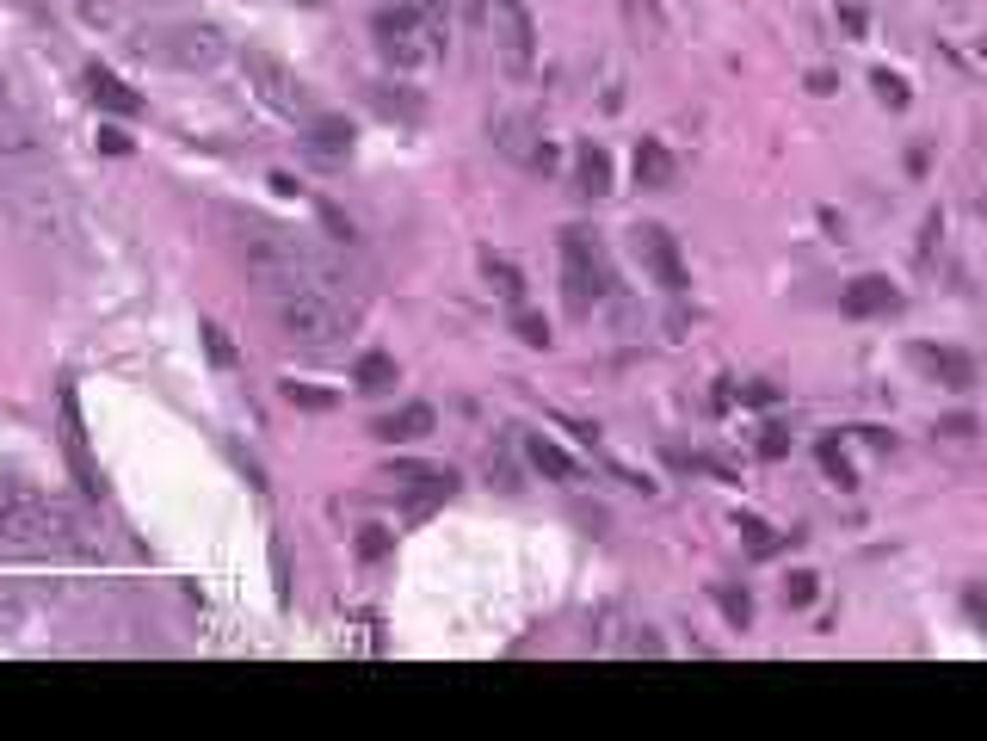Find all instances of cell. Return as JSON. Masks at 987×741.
Listing matches in <instances>:
<instances>
[{"label":"cell","instance_id":"cell-1","mask_svg":"<svg viewBox=\"0 0 987 741\" xmlns=\"http://www.w3.org/2000/svg\"><path fill=\"white\" fill-rule=\"evenodd\" d=\"M235 247H241L247 278L260 291H272V297H284V291H334L340 297V266L321 260L315 247H303L290 229H278L266 217H247L235 229Z\"/></svg>","mask_w":987,"mask_h":741},{"label":"cell","instance_id":"cell-2","mask_svg":"<svg viewBox=\"0 0 987 741\" xmlns=\"http://www.w3.org/2000/svg\"><path fill=\"white\" fill-rule=\"evenodd\" d=\"M7 210H13V223L31 235V241H44V247H81V204L68 198L50 173H31V180H13L7 186Z\"/></svg>","mask_w":987,"mask_h":741},{"label":"cell","instance_id":"cell-3","mask_svg":"<svg viewBox=\"0 0 987 741\" xmlns=\"http://www.w3.org/2000/svg\"><path fill=\"white\" fill-rule=\"evenodd\" d=\"M377 50L395 75H426L445 62V25L432 7H389L377 13Z\"/></svg>","mask_w":987,"mask_h":741},{"label":"cell","instance_id":"cell-4","mask_svg":"<svg viewBox=\"0 0 987 741\" xmlns=\"http://www.w3.org/2000/svg\"><path fill=\"white\" fill-rule=\"evenodd\" d=\"M272 303H278L284 340H297V346H334L352 334V303H340L334 291H284Z\"/></svg>","mask_w":987,"mask_h":741},{"label":"cell","instance_id":"cell-5","mask_svg":"<svg viewBox=\"0 0 987 741\" xmlns=\"http://www.w3.org/2000/svg\"><path fill=\"white\" fill-rule=\"evenodd\" d=\"M611 291V272H605V254H599V241L587 229H568L562 235V297L568 309H593L599 297Z\"/></svg>","mask_w":987,"mask_h":741},{"label":"cell","instance_id":"cell-6","mask_svg":"<svg viewBox=\"0 0 987 741\" xmlns=\"http://www.w3.org/2000/svg\"><path fill=\"white\" fill-rule=\"evenodd\" d=\"M482 19H488V38H494V50L506 62V75H531L537 31H531L525 0H482Z\"/></svg>","mask_w":987,"mask_h":741},{"label":"cell","instance_id":"cell-7","mask_svg":"<svg viewBox=\"0 0 987 741\" xmlns=\"http://www.w3.org/2000/svg\"><path fill=\"white\" fill-rule=\"evenodd\" d=\"M247 87L253 93H260L266 105H272V112L278 118H309L315 112V105H309V87L297 81V75H290V68L278 62V56H266V50H247Z\"/></svg>","mask_w":987,"mask_h":741},{"label":"cell","instance_id":"cell-8","mask_svg":"<svg viewBox=\"0 0 987 741\" xmlns=\"http://www.w3.org/2000/svg\"><path fill=\"white\" fill-rule=\"evenodd\" d=\"M173 68H186V75H204V68H216L229 56V44H223V31L216 25H204V19H186V25H167L161 31V44H155Z\"/></svg>","mask_w":987,"mask_h":741},{"label":"cell","instance_id":"cell-9","mask_svg":"<svg viewBox=\"0 0 987 741\" xmlns=\"http://www.w3.org/2000/svg\"><path fill=\"white\" fill-rule=\"evenodd\" d=\"M389 482L401 488V507H408L414 519H426L438 501H451V494H457V476H451V470L414 464V457H395V464H389Z\"/></svg>","mask_w":987,"mask_h":741},{"label":"cell","instance_id":"cell-10","mask_svg":"<svg viewBox=\"0 0 987 741\" xmlns=\"http://www.w3.org/2000/svg\"><path fill=\"white\" fill-rule=\"evenodd\" d=\"M901 285H889L883 272H858L846 291H839V315L846 322H889V315H901Z\"/></svg>","mask_w":987,"mask_h":741},{"label":"cell","instance_id":"cell-11","mask_svg":"<svg viewBox=\"0 0 987 741\" xmlns=\"http://www.w3.org/2000/svg\"><path fill=\"white\" fill-rule=\"evenodd\" d=\"M636 260H642V272L654 278L661 291H685V254H679V241L661 229V223H642L636 229Z\"/></svg>","mask_w":987,"mask_h":741},{"label":"cell","instance_id":"cell-12","mask_svg":"<svg viewBox=\"0 0 987 741\" xmlns=\"http://www.w3.org/2000/svg\"><path fill=\"white\" fill-rule=\"evenodd\" d=\"M913 365H926V377H938L944 390H969L975 383V359L957 346H913Z\"/></svg>","mask_w":987,"mask_h":741},{"label":"cell","instance_id":"cell-13","mask_svg":"<svg viewBox=\"0 0 987 741\" xmlns=\"http://www.w3.org/2000/svg\"><path fill=\"white\" fill-rule=\"evenodd\" d=\"M62 445H68V457H75L81 488L99 494V470H93V457H87V427H81V402H75V390H62Z\"/></svg>","mask_w":987,"mask_h":741},{"label":"cell","instance_id":"cell-14","mask_svg":"<svg viewBox=\"0 0 987 741\" xmlns=\"http://www.w3.org/2000/svg\"><path fill=\"white\" fill-rule=\"evenodd\" d=\"M87 93H93L99 112H112V118H136L142 112V93L130 81H118L112 68H87Z\"/></svg>","mask_w":987,"mask_h":741},{"label":"cell","instance_id":"cell-15","mask_svg":"<svg viewBox=\"0 0 987 741\" xmlns=\"http://www.w3.org/2000/svg\"><path fill=\"white\" fill-rule=\"evenodd\" d=\"M303 136H309V149H315V155H327V161L352 155V124H346V118H334V112H309Z\"/></svg>","mask_w":987,"mask_h":741},{"label":"cell","instance_id":"cell-16","mask_svg":"<svg viewBox=\"0 0 987 741\" xmlns=\"http://www.w3.org/2000/svg\"><path fill=\"white\" fill-rule=\"evenodd\" d=\"M426 433H432V408H426V402H408V408H395V414L377 420V439H389V445H401V439H426Z\"/></svg>","mask_w":987,"mask_h":741},{"label":"cell","instance_id":"cell-17","mask_svg":"<svg viewBox=\"0 0 987 741\" xmlns=\"http://www.w3.org/2000/svg\"><path fill=\"white\" fill-rule=\"evenodd\" d=\"M525 457H531V470H543L550 482H574V476H580V470H574V457H568L556 439H543V433L525 439Z\"/></svg>","mask_w":987,"mask_h":741},{"label":"cell","instance_id":"cell-18","mask_svg":"<svg viewBox=\"0 0 987 741\" xmlns=\"http://www.w3.org/2000/svg\"><path fill=\"white\" fill-rule=\"evenodd\" d=\"M673 173H679V161L667 155V143L642 136V143H636V180L642 186H673Z\"/></svg>","mask_w":987,"mask_h":741},{"label":"cell","instance_id":"cell-19","mask_svg":"<svg viewBox=\"0 0 987 741\" xmlns=\"http://www.w3.org/2000/svg\"><path fill=\"white\" fill-rule=\"evenodd\" d=\"M574 173H580V192H593V198H599V192H611V155H605V149H593V143H587V149L574 155Z\"/></svg>","mask_w":987,"mask_h":741},{"label":"cell","instance_id":"cell-20","mask_svg":"<svg viewBox=\"0 0 987 741\" xmlns=\"http://www.w3.org/2000/svg\"><path fill=\"white\" fill-rule=\"evenodd\" d=\"M735 525H741V538H747V550H753V556H778V544H784V538H778V532H772V525H765L759 513H735Z\"/></svg>","mask_w":987,"mask_h":741},{"label":"cell","instance_id":"cell-21","mask_svg":"<svg viewBox=\"0 0 987 741\" xmlns=\"http://www.w3.org/2000/svg\"><path fill=\"white\" fill-rule=\"evenodd\" d=\"M389 383H395V359H389V352H364V359H358V390H389Z\"/></svg>","mask_w":987,"mask_h":741},{"label":"cell","instance_id":"cell-22","mask_svg":"<svg viewBox=\"0 0 987 741\" xmlns=\"http://www.w3.org/2000/svg\"><path fill=\"white\" fill-rule=\"evenodd\" d=\"M284 396L297 402V408H309V414H327V408H340V396H334V390H321V383H297V377L284 383Z\"/></svg>","mask_w":987,"mask_h":741},{"label":"cell","instance_id":"cell-23","mask_svg":"<svg viewBox=\"0 0 987 741\" xmlns=\"http://www.w3.org/2000/svg\"><path fill=\"white\" fill-rule=\"evenodd\" d=\"M488 285H494L506 303H519V297H525V278H519V266H513V260H494V254H488Z\"/></svg>","mask_w":987,"mask_h":741},{"label":"cell","instance_id":"cell-24","mask_svg":"<svg viewBox=\"0 0 987 741\" xmlns=\"http://www.w3.org/2000/svg\"><path fill=\"white\" fill-rule=\"evenodd\" d=\"M716 606L728 612V624H735V630H747V624H753V599H747L741 587H716Z\"/></svg>","mask_w":987,"mask_h":741},{"label":"cell","instance_id":"cell-25","mask_svg":"<svg viewBox=\"0 0 987 741\" xmlns=\"http://www.w3.org/2000/svg\"><path fill=\"white\" fill-rule=\"evenodd\" d=\"M19 624H25V587L0 581V630H19Z\"/></svg>","mask_w":987,"mask_h":741},{"label":"cell","instance_id":"cell-26","mask_svg":"<svg viewBox=\"0 0 987 741\" xmlns=\"http://www.w3.org/2000/svg\"><path fill=\"white\" fill-rule=\"evenodd\" d=\"M821 470H827V482L833 488H852L858 476H852V464H846V451H839L833 439H821Z\"/></svg>","mask_w":987,"mask_h":741},{"label":"cell","instance_id":"cell-27","mask_svg":"<svg viewBox=\"0 0 987 741\" xmlns=\"http://www.w3.org/2000/svg\"><path fill=\"white\" fill-rule=\"evenodd\" d=\"M204 346H210V365L216 371H235V346H229V334L216 328V322H204Z\"/></svg>","mask_w":987,"mask_h":741},{"label":"cell","instance_id":"cell-28","mask_svg":"<svg viewBox=\"0 0 987 741\" xmlns=\"http://www.w3.org/2000/svg\"><path fill=\"white\" fill-rule=\"evenodd\" d=\"M513 334H519L525 346H550V322H543V315H531V309L513 315Z\"/></svg>","mask_w":987,"mask_h":741},{"label":"cell","instance_id":"cell-29","mask_svg":"<svg viewBox=\"0 0 987 741\" xmlns=\"http://www.w3.org/2000/svg\"><path fill=\"white\" fill-rule=\"evenodd\" d=\"M358 556L364 562H383L389 556V532H383V525H364V532H358Z\"/></svg>","mask_w":987,"mask_h":741},{"label":"cell","instance_id":"cell-30","mask_svg":"<svg viewBox=\"0 0 987 741\" xmlns=\"http://www.w3.org/2000/svg\"><path fill=\"white\" fill-rule=\"evenodd\" d=\"M371 99L383 105V112H401V118H420V99H414V93H389V87H377Z\"/></svg>","mask_w":987,"mask_h":741},{"label":"cell","instance_id":"cell-31","mask_svg":"<svg viewBox=\"0 0 987 741\" xmlns=\"http://www.w3.org/2000/svg\"><path fill=\"white\" fill-rule=\"evenodd\" d=\"M784 599H790V606H815V575H809V569H796V575L784 581Z\"/></svg>","mask_w":987,"mask_h":741},{"label":"cell","instance_id":"cell-32","mask_svg":"<svg viewBox=\"0 0 987 741\" xmlns=\"http://www.w3.org/2000/svg\"><path fill=\"white\" fill-rule=\"evenodd\" d=\"M876 93H883L889 105H907V99H913V93H907V81H901V75H889V68H876Z\"/></svg>","mask_w":987,"mask_h":741},{"label":"cell","instance_id":"cell-33","mask_svg":"<svg viewBox=\"0 0 987 741\" xmlns=\"http://www.w3.org/2000/svg\"><path fill=\"white\" fill-rule=\"evenodd\" d=\"M784 451H790V433H784L778 420H772V427L759 433V457H784Z\"/></svg>","mask_w":987,"mask_h":741},{"label":"cell","instance_id":"cell-34","mask_svg":"<svg viewBox=\"0 0 987 741\" xmlns=\"http://www.w3.org/2000/svg\"><path fill=\"white\" fill-rule=\"evenodd\" d=\"M99 155H130V136H124L118 124H105V130H99Z\"/></svg>","mask_w":987,"mask_h":741},{"label":"cell","instance_id":"cell-35","mask_svg":"<svg viewBox=\"0 0 987 741\" xmlns=\"http://www.w3.org/2000/svg\"><path fill=\"white\" fill-rule=\"evenodd\" d=\"M741 402H753V408H772V402H778V383H747V390H741Z\"/></svg>","mask_w":987,"mask_h":741},{"label":"cell","instance_id":"cell-36","mask_svg":"<svg viewBox=\"0 0 987 741\" xmlns=\"http://www.w3.org/2000/svg\"><path fill=\"white\" fill-rule=\"evenodd\" d=\"M321 223H327V229H334V235H346V241H352V217H346V210H334V204H321Z\"/></svg>","mask_w":987,"mask_h":741},{"label":"cell","instance_id":"cell-37","mask_svg":"<svg viewBox=\"0 0 987 741\" xmlns=\"http://www.w3.org/2000/svg\"><path fill=\"white\" fill-rule=\"evenodd\" d=\"M839 25L858 38V31H870V13H864V7H839Z\"/></svg>","mask_w":987,"mask_h":741},{"label":"cell","instance_id":"cell-38","mask_svg":"<svg viewBox=\"0 0 987 741\" xmlns=\"http://www.w3.org/2000/svg\"><path fill=\"white\" fill-rule=\"evenodd\" d=\"M272 581H278V593H290V569H284V544H272Z\"/></svg>","mask_w":987,"mask_h":741},{"label":"cell","instance_id":"cell-39","mask_svg":"<svg viewBox=\"0 0 987 741\" xmlns=\"http://www.w3.org/2000/svg\"><path fill=\"white\" fill-rule=\"evenodd\" d=\"M630 649H636V655H661V637H654V630H636Z\"/></svg>","mask_w":987,"mask_h":741},{"label":"cell","instance_id":"cell-40","mask_svg":"<svg viewBox=\"0 0 987 741\" xmlns=\"http://www.w3.org/2000/svg\"><path fill=\"white\" fill-rule=\"evenodd\" d=\"M809 93H833V68H815V75H809Z\"/></svg>","mask_w":987,"mask_h":741}]
</instances>
